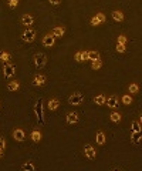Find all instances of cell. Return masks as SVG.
Returning <instances> with one entry per match:
<instances>
[{"instance_id": "9", "label": "cell", "mask_w": 142, "mask_h": 171, "mask_svg": "<svg viewBox=\"0 0 142 171\" xmlns=\"http://www.w3.org/2000/svg\"><path fill=\"white\" fill-rule=\"evenodd\" d=\"M33 23H34V17L31 14H23V17H21V24L26 26L27 29H30Z\"/></svg>"}, {"instance_id": "2", "label": "cell", "mask_w": 142, "mask_h": 171, "mask_svg": "<svg viewBox=\"0 0 142 171\" xmlns=\"http://www.w3.org/2000/svg\"><path fill=\"white\" fill-rule=\"evenodd\" d=\"M14 74H16V67H14V64H12V63L4 64V66H3V76H4V79H6V80L12 79V77H14Z\"/></svg>"}, {"instance_id": "7", "label": "cell", "mask_w": 142, "mask_h": 171, "mask_svg": "<svg viewBox=\"0 0 142 171\" xmlns=\"http://www.w3.org/2000/svg\"><path fill=\"white\" fill-rule=\"evenodd\" d=\"M102 23H105V14L104 13H97V16H94L91 19V24L93 26H100Z\"/></svg>"}, {"instance_id": "26", "label": "cell", "mask_w": 142, "mask_h": 171, "mask_svg": "<svg viewBox=\"0 0 142 171\" xmlns=\"http://www.w3.org/2000/svg\"><path fill=\"white\" fill-rule=\"evenodd\" d=\"M102 66V61L101 60H97V61H91V69L93 70H100Z\"/></svg>"}, {"instance_id": "29", "label": "cell", "mask_w": 142, "mask_h": 171, "mask_svg": "<svg viewBox=\"0 0 142 171\" xmlns=\"http://www.w3.org/2000/svg\"><path fill=\"white\" fill-rule=\"evenodd\" d=\"M142 140V133H132V141L139 143Z\"/></svg>"}, {"instance_id": "36", "label": "cell", "mask_w": 142, "mask_h": 171, "mask_svg": "<svg viewBox=\"0 0 142 171\" xmlns=\"http://www.w3.org/2000/svg\"><path fill=\"white\" fill-rule=\"evenodd\" d=\"M50 4H53V6H58L60 2H51V0H50Z\"/></svg>"}, {"instance_id": "33", "label": "cell", "mask_w": 142, "mask_h": 171, "mask_svg": "<svg viewBox=\"0 0 142 171\" xmlns=\"http://www.w3.org/2000/svg\"><path fill=\"white\" fill-rule=\"evenodd\" d=\"M117 51H118V53H124V51H125V46H124V44H118V46H117Z\"/></svg>"}, {"instance_id": "1", "label": "cell", "mask_w": 142, "mask_h": 171, "mask_svg": "<svg viewBox=\"0 0 142 171\" xmlns=\"http://www.w3.org/2000/svg\"><path fill=\"white\" fill-rule=\"evenodd\" d=\"M34 113H36L37 123L40 125H44V109H43V100H37L34 106Z\"/></svg>"}, {"instance_id": "37", "label": "cell", "mask_w": 142, "mask_h": 171, "mask_svg": "<svg viewBox=\"0 0 142 171\" xmlns=\"http://www.w3.org/2000/svg\"><path fill=\"white\" fill-rule=\"evenodd\" d=\"M139 123H141V125H142V114H141V117H139Z\"/></svg>"}, {"instance_id": "25", "label": "cell", "mask_w": 142, "mask_h": 171, "mask_svg": "<svg viewBox=\"0 0 142 171\" xmlns=\"http://www.w3.org/2000/svg\"><path fill=\"white\" fill-rule=\"evenodd\" d=\"M110 118H111V121H112V123H119L122 117H121V114H119V113H117V111H114V113H111Z\"/></svg>"}, {"instance_id": "35", "label": "cell", "mask_w": 142, "mask_h": 171, "mask_svg": "<svg viewBox=\"0 0 142 171\" xmlns=\"http://www.w3.org/2000/svg\"><path fill=\"white\" fill-rule=\"evenodd\" d=\"M82 54H84V58H85V60H88V51H82Z\"/></svg>"}, {"instance_id": "16", "label": "cell", "mask_w": 142, "mask_h": 171, "mask_svg": "<svg viewBox=\"0 0 142 171\" xmlns=\"http://www.w3.org/2000/svg\"><path fill=\"white\" fill-rule=\"evenodd\" d=\"M49 110H51V111H54V110L58 109V106H60V101L57 100V99H50L49 100Z\"/></svg>"}, {"instance_id": "14", "label": "cell", "mask_w": 142, "mask_h": 171, "mask_svg": "<svg viewBox=\"0 0 142 171\" xmlns=\"http://www.w3.org/2000/svg\"><path fill=\"white\" fill-rule=\"evenodd\" d=\"M20 88V83L17 81V80H13V81H10V83L7 84V90L9 91H17Z\"/></svg>"}, {"instance_id": "8", "label": "cell", "mask_w": 142, "mask_h": 171, "mask_svg": "<svg viewBox=\"0 0 142 171\" xmlns=\"http://www.w3.org/2000/svg\"><path fill=\"white\" fill-rule=\"evenodd\" d=\"M54 43H56V37H54L53 34H46L44 37H43V46L44 47H53Z\"/></svg>"}, {"instance_id": "24", "label": "cell", "mask_w": 142, "mask_h": 171, "mask_svg": "<svg viewBox=\"0 0 142 171\" xmlns=\"http://www.w3.org/2000/svg\"><path fill=\"white\" fill-rule=\"evenodd\" d=\"M88 60H91V61L100 60V53L98 51H88Z\"/></svg>"}, {"instance_id": "23", "label": "cell", "mask_w": 142, "mask_h": 171, "mask_svg": "<svg viewBox=\"0 0 142 171\" xmlns=\"http://www.w3.org/2000/svg\"><path fill=\"white\" fill-rule=\"evenodd\" d=\"M21 171H36V167L31 161H28V163H24L21 165Z\"/></svg>"}, {"instance_id": "3", "label": "cell", "mask_w": 142, "mask_h": 171, "mask_svg": "<svg viewBox=\"0 0 142 171\" xmlns=\"http://www.w3.org/2000/svg\"><path fill=\"white\" fill-rule=\"evenodd\" d=\"M34 64H36L37 69H43L47 64V56L44 53H37V54H34Z\"/></svg>"}, {"instance_id": "15", "label": "cell", "mask_w": 142, "mask_h": 171, "mask_svg": "<svg viewBox=\"0 0 142 171\" xmlns=\"http://www.w3.org/2000/svg\"><path fill=\"white\" fill-rule=\"evenodd\" d=\"M65 33V29L64 27H54L53 32H51V34H53L54 37H63Z\"/></svg>"}, {"instance_id": "27", "label": "cell", "mask_w": 142, "mask_h": 171, "mask_svg": "<svg viewBox=\"0 0 142 171\" xmlns=\"http://www.w3.org/2000/svg\"><path fill=\"white\" fill-rule=\"evenodd\" d=\"M74 60L78 63H81V61H85V58H84V54H82V51H77L75 53V56H74Z\"/></svg>"}, {"instance_id": "21", "label": "cell", "mask_w": 142, "mask_h": 171, "mask_svg": "<svg viewBox=\"0 0 142 171\" xmlns=\"http://www.w3.org/2000/svg\"><path fill=\"white\" fill-rule=\"evenodd\" d=\"M10 53H7V51H2L0 53V61L2 63H4V64H7L9 61H10Z\"/></svg>"}, {"instance_id": "19", "label": "cell", "mask_w": 142, "mask_h": 171, "mask_svg": "<svg viewBox=\"0 0 142 171\" xmlns=\"http://www.w3.org/2000/svg\"><path fill=\"white\" fill-rule=\"evenodd\" d=\"M112 19L115 21H118V23H121V21L124 20V14H122V12H119V10H114L112 12Z\"/></svg>"}, {"instance_id": "5", "label": "cell", "mask_w": 142, "mask_h": 171, "mask_svg": "<svg viewBox=\"0 0 142 171\" xmlns=\"http://www.w3.org/2000/svg\"><path fill=\"white\" fill-rule=\"evenodd\" d=\"M21 39H23V42H26V43L34 42V39H36V32L33 29H26L24 32L21 33Z\"/></svg>"}, {"instance_id": "11", "label": "cell", "mask_w": 142, "mask_h": 171, "mask_svg": "<svg viewBox=\"0 0 142 171\" xmlns=\"http://www.w3.org/2000/svg\"><path fill=\"white\" fill-rule=\"evenodd\" d=\"M13 138L16 140V141H24V138H26V134H24V131L21 128H16L14 131H13Z\"/></svg>"}, {"instance_id": "18", "label": "cell", "mask_w": 142, "mask_h": 171, "mask_svg": "<svg viewBox=\"0 0 142 171\" xmlns=\"http://www.w3.org/2000/svg\"><path fill=\"white\" fill-rule=\"evenodd\" d=\"M30 137H31V140L34 143H40L41 141V133L38 131V130H33L31 134H30Z\"/></svg>"}, {"instance_id": "6", "label": "cell", "mask_w": 142, "mask_h": 171, "mask_svg": "<svg viewBox=\"0 0 142 171\" xmlns=\"http://www.w3.org/2000/svg\"><path fill=\"white\" fill-rule=\"evenodd\" d=\"M84 154L88 160H94L95 157H97V150H95L91 144H85L84 146Z\"/></svg>"}, {"instance_id": "28", "label": "cell", "mask_w": 142, "mask_h": 171, "mask_svg": "<svg viewBox=\"0 0 142 171\" xmlns=\"http://www.w3.org/2000/svg\"><path fill=\"white\" fill-rule=\"evenodd\" d=\"M122 103L124 104H131L132 103V97H131V94H125V96H122Z\"/></svg>"}, {"instance_id": "17", "label": "cell", "mask_w": 142, "mask_h": 171, "mask_svg": "<svg viewBox=\"0 0 142 171\" xmlns=\"http://www.w3.org/2000/svg\"><path fill=\"white\" fill-rule=\"evenodd\" d=\"M94 103L97 106H102L107 103V97L104 96V94H100V96H95L94 97Z\"/></svg>"}, {"instance_id": "34", "label": "cell", "mask_w": 142, "mask_h": 171, "mask_svg": "<svg viewBox=\"0 0 142 171\" xmlns=\"http://www.w3.org/2000/svg\"><path fill=\"white\" fill-rule=\"evenodd\" d=\"M9 6H10V7H16V6H19V0H12V2H9Z\"/></svg>"}, {"instance_id": "39", "label": "cell", "mask_w": 142, "mask_h": 171, "mask_svg": "<svg viewBox=\"0 0 142 171\" xmlns=\"http://www.w3.org/2000/svg\"><path fill=\"white\" fill-rule=\"evenodd\" d=\"M112 171H121V170H112Z\"/></svg>"}, {"instance_id": "12", "label": "cell", "mask_w": 142, "mask_h": 171, "mask_svg": "<svg viewBox=\"0 0 142 171\" xmlns=\"http://www.w3.org/2000/svg\"><path fill=\"white\" fill-rule=\"evenodd\" d=\"M44 83H46V76H43V74H36L34 76V79H33V86L40 87V86H43Z\"/></svg>"}, {"instance_id": "31", "label": "cell", "mask_w": 142, "mask_h": 171, "mask_svg": "<svg viewBox=\"0 0 142 171\" xmlns=\"http://www.w3.org/2000/svg\"><path fill=\"white\" fill-rule=\"evenodd\" d=\"M118 44H124V46H125L126 44V37L125 36H119V37H118Z\"/></svg>"}, {"instance_id": "10", "label": "cell", "mask_w": 142, "mask_h": 171, "mask_svg": "<svg viewBox=\"0 0 142 171\" xmlns=\"http://www.w3.org/2000/svg\"><path fill=\"white\" fill-rule=\"evenodd\" d=\"M65 121H67V124H77L78 123V114L71 111V113H67V117H65Z\"/></svg>"}, {"instance_id": "22", "label": "cell", "mask_w": 142, "mask_h": 171, "mask_svg": "<svg viewBox=\"0 0 142 171\" xmlns=\"http://www.w3.org/2000/svg\"><path fill=\"white\" fill-rule=\"evenodd\" d=\"M95 140H97V144L102 146V144L105 143V134L102 133V131H98L97 136H95Z\"/></svg>"}, {"instance_id": "20", "label": "cell", "mask_w": 142, "mask_h": 171, "mask_svg": "<svg viewBox=\"0 0 142 171\" xmlns=\"http://www.w3.org/2000/svg\"><path fill=\"white\" fill-rule=\"evenodd\" d=\"M131 131L132 133H142V125L139 121H134L132 125H131Z\"/></svg>"}, {"instance_id": "32", "label": "cell", "mask_w": 142, "mask_h": 171, "mask_svg": "<svg viewBox=\"0 0 142 171\" xmlns=\"http://www.w3.org/2000/svg\"><path fill=\"white\" fill-rule=\"evenodd\" d=\"M4 148H6V140L3 137H0V150L3 151Z\"/></svg>"}, {"instance_id": "38", "label": "cell", "mask_w": 142, "mask_h": 171, "mask_svg": "<svg viewBox=\"0 0 142 171\" xmlns=\"http://www.w3.org/2000/svg\"><path fill=\"white\" fill-rule=\"evenodd\" d=\"M2 157H3V151L0 150V158H2Z\"/></svg>"}, {"instance_id": "30", "label": "cell", "mask_w": 142, "mask_h": 171, "mask_svg": "<svg viewBox=\"0 0 142 171\" xmlns=\"http://www.w3.org/2000/svg\"><path fill=\"white\" fill-rule=\"evenodd\" d=\"M138 90H139L138 84H135V83L129 84V91H131V94H135V93H138Z\"/></svg>"}, {"instance_id": "13", "label": "cell", "mask_w": 142, "mask_h": 171, "mask_svg": "<svg viewBox=\"0 0 142 171\" xmlns=\"http://www.w3.org/2000/svg\"><path fill=\"white\" fill-rule=\"evenodd\" d=\"M105 104L108 106L110 109H115V107H118V104H119V103H118V97L117 96L108 97V99H107V103H105Z\"/></svg>"}, {"instance_id": "4", "label": "cell", "mask_w": 142, "mask_h": 171, "mask_svg": "<svg viewBox=\"0 0 142 171\" xmlns=\"http://www.w3.org/2000/svg\"><path fill=\"white\" fill-rule=\"evenodd\" d=\"M82 101H84V96L81 93H74V94H71L68 97V104L71 106H80Z\"/></svg>"}]
</instances>
